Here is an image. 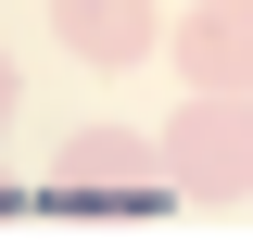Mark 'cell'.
Listing matches in <instances>:
<instances>
[{
	"mask_svg": "<svg viewBox=\"0 0 253 240\" xmlns=\"http://www.w3.org/2000/svg\"><path fill=\"white\" fill-rule=\"evenodd\" d=\"M165 177L190 202H241L253 190V89H203L177 126H165Z\"/></svg>",
	"mask_w": 253,
	"mask_h": 240,
	"instance_id": "cell-1",
	"label": "cell"
},
{
	"mask_svg": "<svg viewBox=\"0 0 253 240\" xmlns=\"http://www.w3.org/2000/svg\"><path fill=\"white\" fill-rule=\"evenodd\" d=\"M63 190H89V202H152L165 190V139H139V126H76V139H63Z\"/></svg>",
	"mask_w": 253,
	"mask_h": 240,
	"instance_id": "cell-2",
	"label": "cell"
},
{
	"mask_svg": "<svg viewBox=\"0 0 253 240\" xmlns=\"http://www.w3.org/2000/svg\"><path fill=\"white\" fill-rule=\"evenodd\" d=\"M177 76L190 89H253V0H203L177 26Z\"/></svg>",
	"mask_w": 253,
	"mask_h": 240,
	"instance_id": "cell-3",
	"label": "cell"
},
{
	"mask_svg": "<svg viewBox=\"0 0 253 240\" xmlns=\"http://www.w3.org/2000/svg\"><path fill=\"white\" fill-rule=\"evenodd\" d=\"M51 38L76 63H152V0H51Z\"/></svg>",
	"mask_w": 253,
	"mask_h": 240,
	"instance_id": "cell-4",
	"label": "cell"
},
{
	"mask_svg": "<svg viewBox=\"0 0 253 240\" xmlns=\"http://www.w3.org/2000/svg\"><path fill=\"white\" fill-rule=\"evenodd\" d=\"M0 126H13V51H0Z\"/></svg>",
	"mask_w": 253,
	"mask_h": 240,
	"instance_id": "cell-5",
	"label": "cell"
}]
</instances>
